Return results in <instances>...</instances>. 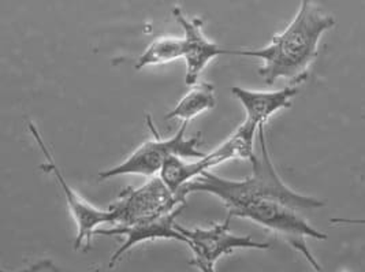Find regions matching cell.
Here are the masks:
<instances>
[{"label": "cell", "instance_id": "obj_4", "mask_svg": "<svg viewBox=\"0 0 365 272\" xmlns=\"http://www.w3.org/2000/svg\"><path fill=\"white\" fill-rule=\"evenodd\" d=\"M147 123L152 135L155 136L153 140L141 144L122 163L111 169L101 171L99 179L106 181L120 175L159 177L165 163L173 156H178L181 159L199 157V160L205 156V153L201 152L199 150L201 145V135L199 133L197 136L186 137L187 122H182V126L180 127L177 135L166 140L158 133L150 115H147Z\"/></svg>", "mask_w": 365, "mask_h": 272}, {"label": "cell", "instance_id": "obj_7", "mask_svg": "<svg viewBox=\"0 0 365 272\" xmlns=\"http://www.w3.org/2000/svg\"><path fill=\"white\" fill-rule=\"evenodd\" d=\"M177 230L186 239L193 258L192 266L201 272H216V263L235 249H269L268 242H259L250 236H235L230 231V216L223 223H215L210 229H186L177 223Z\"/></svg>", "mask_w": 365, "mask_h": 272}, {"label": "cell", "instance_id": "obj_9", "mask_svg": "<svg viewBox=\"0 0 365 272\" xmlns=\"http://www.w3.org/2000/svg\"><path fill=\"white\" fill-rule=\"evenodd\" d=\"M175 21L181 25L185 32V63H186V84L196 85L199 83L200 74L216 56L232 55L230 50H225L211 41L202 32V19L199 17L187 18L180 7L173 10Z\"/></svg>", "mask_w": 365, "mask_h": 272}, {"label": "cell", "instance_id": "obj_1", "mask_svg": "<svg viewBox=\"0 0 365 272\" xmlns=\"http://www.w3.org/2000/svg\"><path fill=\"white\" fill-rule=\"evenodd\" d=\"M335 19L323 13L314 1L304 0L292 22L272 41L259 50H237L232 55L262 61L259 75L267 85L289 80L299 85L308 78V68L315 62L323 34L334 28Z\"/></svg>", "mask_w": 365, "mask_h": 272}, {"label": "cell", "instance_id": "obj_2", "mask_svg": "<svg viewBox=\"0 0 365 272\" xmlns=\"http://www.w3.org/2000/svg\"><path fill=\"white\" fill-rule=\"evenodd\" d=\"M259 145L260 153H255L252 157V175L241 179L232 181L217 177L214 172L207 171L201 174L199 178L189 182L181 189L180 194L187 199L192 193H208L217 197L226 205L229 214L234 209L257 200L278 202L293 206L299 211L302 209H316L324 206L322 200L315 197L301 194L299 192L287 187L275 170V166L271 160V155L267 147L264 126L259 129Z\"/></svg>", "mask_w": 365, "mask_h": 272}, {"label": "cell", "instance_id": "obj_12", "mask_svg": "<svg viewBox=\"0 0 365 272\" xmlns=\"http://www.w3.org/2000/svg\"><path fill=\"white\" fill-rule=\"evenodd\" d=\"M215 86L210 83H197L167 114L166 120H181L189 123V120L215 108Z\"/></svg>", "mask_w": 365, "mask_h": 272}, {"label": "cell", "instance_id": "obj_13", "mask_svg": "<svg viewBox=\"0 0 365 272\" xmlns=\"http://www.w3.org/2000/svg\"><path fill=\"white\" fill-rule=\"evenodd\" d=\"M185 56V40L183 37H173V36H163L153 40L147 50L143 52L137 62L135 70L166 65L170 62L178 61Z\"/></svg>", "mask_w": 365, "mask_h": 272}, {"label": "cell", "instance_id": "obj_11", "mask_svg": "<svg viewBox=\"0 0 365 272\" xmlns=\"http://www.w3.org/2000/svg\"><path fill=\"white\" fill-rule=\"evenodd\" d=\"M299 85H290L281 90H250L240 86H232V93L242 104L247 113V122L260 129L268 120L281 110L290 108L293 99L299 95Z\"/></svg>", "mask_w": 365, "mask_h": 272}, {"label": "cell", "instance_id": "obj_5", "mask_svg": "<svg viewBox=\"0 0 365 272\" xmlns=\"http://www.w3.org/2000/svg\"><path fill=\"white\" fill-rule=\"evenodd\" d=\"M256 135H259V129L250 122L244 120V123L225 142H222L214 151L207 153L197 162L186 163L178 156L170 157L165 163L159 177L173 193L178 194L185 185L195 181L201 174L210 171V169L215 166L234 159L252 160V157L255 156Z\"/></svg>", "mask_w": 365, "mask_h": 272}, {"label": "cell", "instance_id": "obj_10", "mask_svg": "<svg viewBox=\"0 0 365 272\" xmlns=\"http://www.w3.org/2000/svg\"><path fill=\"white\" fill-rule=\"evenodd\" d=\"M183 208L185 206H181L177 211L155 221H143V223H137L126 227H113L108 230H98L96 234L100 236H123L125 237L123 244L116 249L114 255L111 256L108 261V267L114 268L116 263L123 257L125 253H128L135 245L141 242H148L155 239H175L186 244L185 237L177 230V218L181 215Z\"/></svg>", "mask_w": 365, "mask_h": 272}, {"label": "cell", "instance_id": "obj_16", "mask_svg": "<svg viewBox=\"0 0 365 272\" xmlns=\"http://www.w3.org/2000/svg\"><path fill=\"white\" fill-rule=\"evenodd\" d=\"M3 272H4V271H3Z\"/></svg>", "mask_w": 365, "mask_h": 272}, {"label": "cell", "instance_id": "obj_15", "mask_svg": "<svg viewBox=\"0 0 365 272\" xmlns=\"http://www.w3.org/2000/svg\"><path fill=\"white\" fill-rule=\"evenodd\" d=\"M339 272H346V271H339Z\"/></svg>", "mask_w": 365, "mask_h": 272}, {"label": "cell", "instance_id": "obj_3", "mask_svg": "<svg viewBox=\"0 0 365 272\" xmlns=\"http://www.w3.org/2000/svg\"><path fill=\"white\" fill-rule=\"evenodd\" d=\"M229 216L250 219L267 230L278 234L293 249H296L304 256L316 272H324L319 261L316 260L315 256L312 255L307 239L326 241L329 237L327 234L319 231L307 221L299 214V209L278 202L257 200L234 209L229 214Z\"/></svg>", "mask_w": 365, "mask_h": 272}, {"label": "cell", "instance_id": "obj_8", "mask_svg": "<svg viewBox=\"0 0 365 272\" xmlns=\"http://www.w3.org/2000/svg\"><path fill=\"white\" fill-rule=\"evenodd\" d=\"M29 132L34 138V141L37 142L40 151L43 153L46 163L41 166L43 170L51 172L56 182L61 185L63 194L66 197L67 205L70 209V214L73 216V219L76 221L77 226V237L74 241V249H80L85 246V249H88L92 244L93 236L98 233V227L100 224H113V215L108 209H100L92 204H89L88 202H85L83 197L68 185L61 169L58 167L52 153H51L44 137L41 135V132L37 129V126L34 122L28 123Z\"/></svg>", "mask_w": 365, "mask_h": 272}, {"label": "cell", "instance_id": "obj_14", "mask_svg": "<svg viewBox=\"0 0 365 272\" xmlns=\"http://www.w3.org/2000/svg\"><path fill=\"white\" fill-rule=\"evenodd\" d=\"M332 223L339 224H365V219H349V218H334Z\"/></svg>", "mask_w": 365, "mask_h": 272}, {"label": "cell", "instance_id": "obj_6", "mask_svg": "<svg viewBox=\"0 0 365 272\" xmlns=\"http://www.w3.org/2000/svg\"><path fill=\"white\" fill-rule=\"evenodd\" d=\"M186 206V197L173 193L160 177H153L143 187H128L108 208L115 227L155 221Z\"/></svg>", "mask_w": 365, "mask_h": 272}]
</instances>
